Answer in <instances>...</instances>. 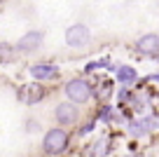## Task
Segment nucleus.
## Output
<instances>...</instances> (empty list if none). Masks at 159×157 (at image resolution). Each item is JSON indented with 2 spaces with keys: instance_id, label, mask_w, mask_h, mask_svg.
<instances>
[{
  "instance_id": "obj_6",
  "label": "nucleus",
  "mask_w": 159,
  "mask_h": 157,
  "mask_svg": "<svg viewBox=\"0 0 159 157\" xmlns=\"http://www.w3.org/2000/svg\"><path fill=\"white\" fill-rule=\"evenodd\" d=\"M136 52L145 56H159V33H145L136 40Z\"/></svg>"
},
{
  "instance_id": "obj_4",
  "label": "nucleus",
  "mask_w": 159,
  "mask_h": 157,
  "mask_svg": "<svg viewBox=\"0 0 159 157\" xmlns=\"http://www.w3.org/2000/svg\"><path fill=\"white\" fill-rule=\"evenodd\" d=\"M42 42H45V33L42 31H28V33H24L16 40L14 49H16V54H33V52H38L42 47Z\"/></svg>"
},
{
  "instance_id": "obj_13",
  "label": "nucleus",
  "mask_w": 159,
  "mask_h": 157,
  "mask_svg": "<svg viewBox=\"0 0 159 157\" xmlns=\"http://www.w3.org/2000/svg\"><path fill=\"white\" fill-rule=\"evenodd\" d=\"M101 117H103V120H110V117H115L112 108H110V106H103V108H101Z\"/></svg>"
},
{
  "instance_id": "obj_1",
  "label": "nucleus",
  "mask_w": 159,
  "mask_h": 157,
  "mask_svg": "<svg viewBox=\"0 0 159 157\" xmlns=\"http://www.w3.org/2000/svg\"><path fill=\"white\" fill-rule=\"evenodd\" d=\"M68 141H70V134L61 127H54L42 136V150L47 155H61L68 148Z\"/></svg>"
},
{
  "instance_id": "obj_10",
  "label": "nucleus",
  "mask_w": 159,
  "mask_h": 157,
  "mask_svg": "<svg viewBox=\"0 0 159 157\" xmlns=\"http://www.w3.org/2000/svg\"><path fill=\"white\" fill-rule=\"evenodd\" d=\"M14 59H16V49H14V45L2 42V45H0V66L14 64Z\"/></svg>"
},
{
  "instance_id": "obj_8",
  "label": "nucleus",
  "mask_w": 159,
  "mask_h": 157,
  "mask_svg": "<svg viewBox=\"0 0 159 157\" xmlns=\"http://www.w3.org/2000/svg\"><path fill=\"white\" fill-rule=\"evenodd\" d=\"M30 78L35 80V82H49V80H54L56 75H59V66L54 64H33L28 68Z\"/></svg>"
},
{
  "instance_id": "obj_9",
  "label": "nucleus",
  "mask_w": 159,
  "mask_h": 157,
  "mask_svg": "<svg viewBox=\"0 0 159 157\" xmlns=\"http://www.w3.org/2000/svg\"><path fill=\"white\" fill-rule=\"evenodd\" d=\"M115 80L119 84H131V82L138 80V73H136L134 66H117L115 68Z\"/></svg>"
},
{
  "instance_id": "obj_2",
  "label": "nucleus",
  "mask_w": 159,
  "mask_h": 157,
  "mask_svg": "<svg viewBox=\"0 0 159 157\" xmlns=\"http://www.w3.org/2000/svg\"><path fill=\"white\" fill-rule=\"evenodd\" d=\"M66 98H68L70 103H75V106H80V103H87L91 98V84H89V80H84V78H73V80H68L66 82Z\"/></svg>"
},
{
  "instance_id": "obj_11",
  "label": "nucleus",
  "mask_w": 159,
  "mask_h": 157,
  "mask_svg": "<svg viewBox=\"0 0 159 157\" xmlns=\"http://www.w3.org/2000/svg\"><path fill=\"white\" fill-rule=\"evenodd\" d=\"M129 134L136 136V138H143V136H148V129L143 127L140 120H136V122H129Z\"/></svg>"
},
{
  "instance_id": "obj_5",
  "label": "nucleus",
  "mask_w": 159,
  "mask_h": 157,
  "mask_svg": "<svg viewBox=\"0 0 159 157\" xmlns=\"http://www.w3.org/2000/svg\"><path fill=\"white\" fill-rule=\"evenodd\" d=\"M54 115H56V122L61 124V129L80 122V108L75 106V103H70V101L59 103V106L54 108Z\"/></svg>"
},
{
  "instance_id": "obj_12",
  "label": "nucleus",
  "mask_w": 159,
  "mask_h": 157,
  "mask_svg": "<svg viewBox=\"0 0 159 157\" xmlns=\"http://www.w3.org/2000/svg\"><path fill=\"white\" fill-rule=\"evenodd\" d=\"M98 68H112L110 66V61L108 59H98V61H91V64H87V73H91V70H98Z\"/></svg>"
},
{
  "instance_id": "obj_3",
  "label": "nucleus",
  "mask_w": 159,
  "mask_h": 157,
  "mask_svg": "<svg viewBox=\"0 0 159 157\" xmlns=\"http://www.w3.org/2000/svg\"><path fill=\"white\" fill-rule=\"evenodd\" d=\"M63 40H66V45H68V47L82 49V47H87V45L91 42V31L87 28L84 24H73V26H68V28H66Z\"/></svg>"
},
{
  "instance_id": "obj_7",
  "label": "nucleus",
  "mask_w": 159,
  "mask_h": 157,
  "mask_svg": "<svg viewBox=\"0 0 159 157\" xmlns=\"http://www.w3.org/2000/svg\"><path fill=\"white\" fill-rule=\"evenodd\" d=\"M42 96H45V87H42L40 82H28V84H24V87L19 89V101H24L26 106L40 103Z\"/></svg>"
}]
</instances>
